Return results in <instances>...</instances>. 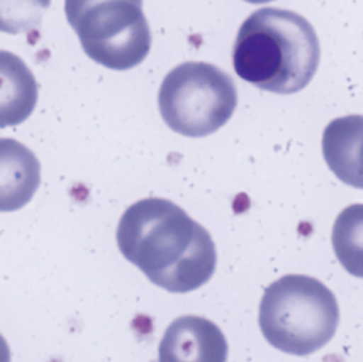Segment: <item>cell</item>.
<instances>
[{
  "label": "cell",
  "instance_id": "6da1fadb",
  "mask_svg": "<svg viewBox=\"0 0 363 362\" xmlns=\"http://www.w3.org/2000/svg\"><path fill=\"white\" fill-rule=\"evenodd\" d=\"M116 241L129 263L169 292L194 291L216 271L210 233L166 199L147 197L130 204L119 220Z\"/></svg>",
  "mask_w": 363,
  "mask_h": 362
},
{
  "label": "cell",
  "instance_id": "7a4b0ae2",
  "mask_svg": "<svg viewBox=\"0 0 363 362\" xmlns=\"http://www.w3.org/2000/svg\"><path fill=\"white\" fill-rule=\"evenodd\" d=\"M319 57L312 24L298 13L278 7L254 11L240 27L233 48L237 75L275 94L305 88L318 70Z\"/></svg>",
  "mask_w": 363,
  "mask_h": 362
},
{
  "label": "cell",
  "instance_id": "3957f363",
  "mask_svg": "<svg viewBox=\"0 0 363 362\" xmlns=\"http://www.w3.org/2000/svg\"><path fill=\"white\" fill-rule=\"evenodd\" d=\"M339 318L336 297L325 284L309 275L288 274L267 287L258 322L269 345L306 356L333 338Z\"/></svg>",
  "mask_w": 363,
  "mask_h": 362
},
{
  "label": "cell",
  "instance_id": "277c9868",
  "mask_svg": "<svg viewBox=\"0 0 363 362\" xmlns=\"http://www.w3.org/2000/svg\"><path fill=\"white\" fill-rule=\"evenodd\" d=\"M159 111L166 125L190 138L207 136L231 118L237 89L231 77L210 62L187 61L163 79Z\"/></svg>",
  "mask_w": 363,
  "mask_h": 362
},
{
  "label": "cell",
  "instance_id": "5b68a950",
  "mask_svg": "<svg viewBox=\"0 0 363 362\" xmlns=\"http://www.w3.org/2000/svg\"><path fill=\"white\" fill-rule=\"evenodd\" d=\"M142 0H65V16L89 58L111 70L140 64L150 50Z\"/></svg>",
  "mask_w": 363,
  "mask_h": 362
},
{
  "label": "cell",
  "instance_id": "8992f818",
  "mask_svg": "<svg viewBox=\"0 0 363 362\" xmlns=\"http://www.w3.org/2000/svg\"><path fill=\"white\" fill-rule=\"evenodd\" d=\"M228 345L221 329L196 315L176 318L164 331L157 362H227Z\"/></svg>",
  "mask_w": 363,
  "mask_h": 362
},
{
  "label": "cell",
  "instance_id": "52a82bcc",
  "mask_svg": "<svg viewBox=\"0 0 363 362\" xmlns=\"http://www.w3.org/2000/svg\"><path fill=\"white\" fill-rule=\"evenodd\" d=\"M41 182L37 156L13 138H0V212L24 207Z\"/></svg>",
  "mask_w": 363,
  "mask_h": 362
},
{
  "label": "cell",
  "instance_id": "ba28073f",
  "mask_svg": "<svg viewBox=\"0 0 363 362\" xmlns=\"http://www.w3.org/2000/svg\"><path fill=\"white\" fill-rule=\"evenodd\" d=\"M37 99L38 87L31 70L17 54L0 50V128L24 122Z\"/></svg>",
  "mask_w": 363,
  "mask_h": 362
},
{
  "label": "cell",
  "instance_id": "9c48e42d",
  "mask_svg": "<svg viewBox=\"0 0 363 362\" xmlns=\"http://www.w3.org/2000/svg\"><path fill=\"white\" fill-rule=\"evenodd\" d=\"M323 156L330 170L345 183L362 187V116L332 121L323 133Z\"/></svg>",
  "mask_w": 363,
  "mask_h": 362
},
{
  "label": "cell",
  "instance_id": "30bf717a",
  "mask_svg": "<svg viewBox=\"0 0 363 362\" xmlns=\"http://www.w3.org/2000/svg\"><path fill=\"white\" fill-rule=\"evenodd\" d=\"M51 0H0V31L9 34L35 28Z\"/></svg>",
  "mask_w": 363,
  "mask_h": 362
},
{
  "label": "cell",
  "instance_id": "8fae6325",
  "mask_svg": "<svg viewBox=\"0 0 363 362\" xmlns=\"http://www.w3.org/2000/svg\"><path fill=\"white\" fill-rule=\"evenodd\" d=\"M360 219V217H359ZM357 219V220H359ZM356 220V221H357ZM353 224L352 217H350V207H347L337 219L333 230V243H335V250L337 253V257L343 265L346 264L347 257L352 258V256H356L359 260L360 257L353 251V246L360 248V241H354V234H353Z\"/></svg>",
  "mask_w": 363,
  "mask_h": 362
},
{
  "label": "cell",
  "instance_id": "7c38bea8",
  "mask_svg": "<svg viewBox=\"0 0 363 362\" xmlns=\"http://www.w3.org/2000/svg\"><path fill=\"white\" fill-rule=\"evenodd\" d=\"M11 361V352L9 348L7 341L0 334V362H10Z\"/></svg>",
  "mask_w": 363,
  "mask_h": 362
},
{
  "label": "cell",
  "instance_id": "4fadbf2b",
  "mask_svg": "<svg viewBox=\"0 0 363 362\" xmlns=\"http://www.w3.org/2000/svg\"><path fill=\"white\" fill-rule=\"evenodd\" d=\"M248 3H254V4H259V3H268V1H272V0H245Z\"/></svg>",
  "mask_w": 363,
  "mask_h": 362
}]
</instances>
